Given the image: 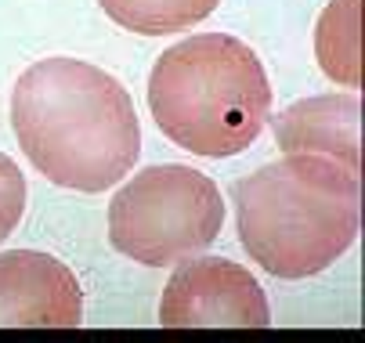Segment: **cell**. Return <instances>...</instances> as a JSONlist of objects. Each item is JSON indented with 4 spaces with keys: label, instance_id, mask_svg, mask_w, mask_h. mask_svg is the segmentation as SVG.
<instances>
[{
    "label": "cell",
    "instance_id": "cell-5",
    "mask_svg": "<svg viewBox=\"0 0 365 343\" xmlns=\"http://www.w3.org/2000/svg\"><path fill=\"white\" fill-rule=\"evenodd\" d=\"M163 329L192 325H242L264 329L272 325L268 297L260 282L228 257H185L170 275L160 300Z\"/></svg>",
    "mask_w": 365,
    "mask_h": 343
},
{
    "label": "cell",
    "instance_id": "cell-9",
    "mask_svg": "<svg viewBox=\"0 0 365 343\" xmlns=\"http://www.w3.org/2000/svg\"><path fill=\"white\" fill-rule=\"evenodd\" d=\"M113 22H120L130 33L160 36V33H181L214 15L221 0H98Z\"/></svg>",
    "mask_w": 365,
    "mask_h": 343
},
{
    "label": "cell",
    "instance_id": "cell-10",
    "mask_svg": "<svg viewBox=\"0 0 365 343\" xmlns=\"http://www.w3.org/2000/svg\"><path fill=\"white\" fill-rule=\"evenodd\" d=\"M26 213V177L11 156L0 152V242H4Z\"/></svg>",
    "mask_w": 365,
    "mask_h": 343
},
{
    "label": "cell",
    "instance_id": "cell-2",
    "mask_svg": "<svg viewBox=\"0 0 365 343\" xmlns=\"http://www.w3.org/2000/svg\"><path fill=\"white\" fill-rule=\"evenodd\" d=\"M246 253L275 278H311L336 264L358 235V174L326 156L293 152L232 188Z\"/></svg>",
    "mask_w": 365,
    "mask_h": 343
},
{
    "label": "cell",
    "instance_id": "cell-1",
    "mask_svg": "<svg viewBox=\"0 0 365 343\" xmlns=\"http://www.w3.org/2000/svg\"><path fill=\"white\" fill-rule=\"evenodd\" d=\"M11 127L29 163L58 188L106 191L141 156L127 87L91 62H33L11 90Z\"/></svg>",
    "mask_w": 365,
    "mask_h": 343
},
{
    "label": "cell",
    "instance_id": "cell-4",
    "mask_svg": "<svg viewBox=\"0 0 365 343\" xmlns=\"http://www.w3.org/2000/svg\"><path fill=\"white\" fill-rule=\"evenodd\" d=\"M221 188L202 170L181 163L145 167L109 203L113 246L145 268H167L202 253L221 235Z\"/></svg>",
    "mask_w": 365,
    "mask_h": 343
},
{
    "label": "cell",
    "instance_id": "cell-8",
    "mask_svg": "<svg viewBox=\"0 0 365 343\" xmlns=\"http://www.w3.org/2000/svg\"><path fill=\"white\" fill-rule=\"evenodd\" d=\"M315 55L333 83L361 87V0H329L315 26Z\"/></svg>",
    "mask_w": 365,
    "mask_h": 343
},
{
    "label": "cell",
    "instance_id": "cell-3",
    "mask_svg": "<svg viewBox=\"0 0 365 343\" xmlns=\"http://www.w3.org/2000/svg\"><path fill=\"white\" fill-rule=\"evenodd\" d=\"M148 109L174 144L225 159L260 137L272 116V83L250 43L232 33H199L155 58Z\"/></svg>",
    "mask_w": 365,
    "mask_h": 343
},
{
    "label": "cell",
    "instance_id": "cell-7",
    "mask_svg": "<svg viewBox=\"0 0 365 343\" xmlns=\"http://www.w3.org/2000/svg\"><path fill=\"white\" fill-rule=\"evenodd\" d=\"M358 120H361L358 94H315L282 109L272 120V127L286 156L293 152L326 156L358 174V149H361Z\"/></svg>",
    "mask_w": 365,
    "mask_h": 343
},
{
    "label": "cell",
    "instance_id": "cell-6",
    "mask_svg": "<svg viewBox=\"0 0 365 343\" xmlns=\"http://www.w3.org/2000/svg\"><path fill=\"white\" fill-rule=\"evenodd\" d=\"M83 292L69 264L36 250L0 253V325L76 329Z\"/></svg>",
    "mask_w": 365,
    "mask_h": 343
}]
</instances>
